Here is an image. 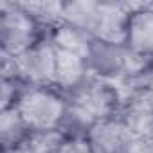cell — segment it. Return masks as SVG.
I'll return each instance as SVG.
<instances>
[{"mask_svg": "<svg viewBox=\"0 0 153 153\" xmlns=\"http://www.w3.org/2000/svg\"><path fill=\"white\" fill-rule=\"evenodd\" d=\"M70 114L67 131H87L97 123L114 119L124 106V90L119 83L90 78L68 96Z\"/></svg>", "mask_w": 153, "mask_h": 153, "instance_id": "obj_1", "label": "cell"}, {"mask_svg": "<svg viewBox=\"0 0 153 153\" xmlns=\"http://www.w3.org/2000/svg\"><path fill=\"white\" fill-rule=\"evenodd\" d=\"M31 133L63 131L68 123V96L54 85H25L15 103Z\"/></svg>", "mask_w": 153, "mask_h": 153, "instance_id": "obj_2", "label": "cell"}, {"mask_svg": "<svg viewBox=\"0 0 153 153\" xmlns=\"http://www.w3.org/2000/svg\"><path fill=\"white\" fill-rule=\"evenodd\" d=\"M49 34V25L24 2L0 4V47L2 58H18Z\"/></svg>", "mask_w": 153, "mask_h": 153, "instance_id": "obj_3", "label": "cell"}, {"mask_svg": "<svg viewBox=\"0 0 153 153\" xmlns=\"http://www.w3.org/2000/svg\"><path fill=\"white\" fill-rule=\"evenodd\" d=\"M2 70L15 74L24 85H52L54 47L45 38L18 58H2Z\"/></svg>", "mask_w": 153, "mask_h": 153, "instance_id": "obj_4", "label": "cell"}, {"mask_svg": "<svg viewBox=\"0 0 153 153\" xmlns=\"http://www.w3.org/2000/svg\"><path fill=\"white\" fill-rule=\"evenodd\" d=\"M124 45L137 56L153 61V4L130 6Z\"/></svg>", "mask_w": 153, "mask_h": 153, "instance_id": "obj_5", "label": "cell"}, {"mask_svg": "<svg viewBox=\"0 0 153 153\" xmlns=\"http://www.w3.org/2000/svg\"><path fill=\"white\" fill-rule=\"evenodd\" d=\"M54 47V45H52ZM92 78L88 59L81 54L54 47V81L52 85L70 96Z\"/></svg>", "mask_w": 153, "mask_h": 153, "instance_id": "obj_6", "label": "cell"}, {"mask_svg": "<svg viewBox=\"0 0 153 153\" xmlns=\"http://www.w3.org/2000/svg\"><path fill=\"white\" fill-rule=\"evenodd\" d=\"M85 133L96 153H130L133 148V137L119 115L94 124Z\"/></svg>", "mask_w": 153, "mask_h": 153, "instance_id": "obj_7", "label": "cell"}, {"mask_svg": "<svg viewBox=\"0 0 153 153\" xmlns=\"http://www.w3.org/2000/svg\"><path fill=\"white\" fill-rule=\"evenodd\" d=\"M31 137V130L22 121L15 106L0 108V140L2 153H18Z\"/></svg>", "mask_w": 153, "mask_h": 153, "instance_id": "obj_8", "label": "cell"}, {"mask_svg": "<svg viewBox=\"0 0 153 153\" xmlns=\"http://www.w3.org/2000/svg\"><path fill=\"white\" fill-rule=\"evenodd\" d=\"M58 153H96L85 131H67L59 142Z\"/></svg>", "mask_w": 153, "mask_h": 153, "instance_id": "obj_9", "label": "cell"}, {"mask_svg": "<svg viewBox=\"0 0 153 153\" xmlns=\"http://www.w3.org/2000/svg\"><path fill=\"white\" fill-rule=\"evenodd\" d=\"M18 153H24V151H18Z\"/></svg>", "mask_w": 153, "mask_h": 153, "instance_id": "obj_10", "label": "cell"}, {"mask_svg": "<svg viewBox=\"0 0 153 153\" xmlns=\"http://www.w3.org/2000/svg\"><path fill=\"white\" fill-rule=\"evenodd\" d=\"M130 153H131V151H130Z\"/></svg>", "mask_w": 153, "mask_h": 153, "instance_id": "obj_11", "label": "cell"}]
</instances>
